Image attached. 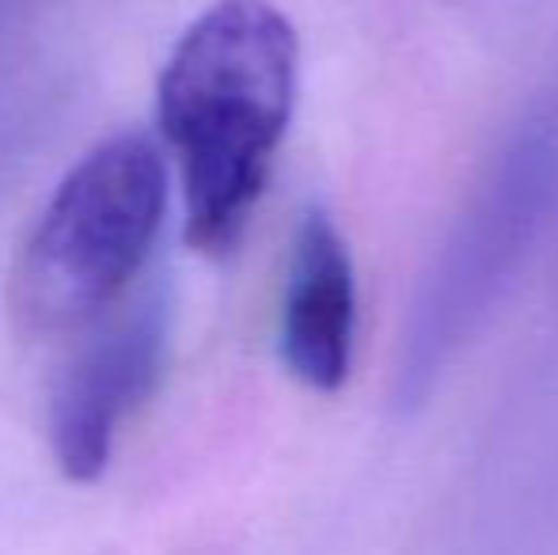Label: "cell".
I'll use <instances>...</instances> for the list:
<instances>
[{
  "instance_id": "obj_3",
  "label": "cell",
  "mask_w": 558,
  "mask_h": 555,
  "mask_svg": "<svg viewBox=\"0 0 558 555\" xmlns=\"http://www.w3.org/2000/svg\"><path fill=\"white\" fill-rule=\"evenodd\" d=\"M168 209V168L145 134L99 141L50 194L12 270L23 331L58 335L96 319L141 270Z\"/></svg>"
},
{
  "instance_id": "obj_4",
  "label": "cell",
  "mask_w": 558,
  "mask_h": 555,
  "mask_svg": "<svg viewBox=\"0 0 558 555\" xmlns=\"http://www.w3.org/2000/svg\"><path fill=\"white\" fill-rule=\"evenodd\" d=\"M163 354V301L122 312L76 350L50 400V449L73 483H92L107 472L118 430L156 388Z\"/></svg>"
},
{
  "instance_id": "obj_1",
  "label": "cell",
  "mask_w": 558,
  "mask_h": 555,
  "mask_svg": "<svg viewBox=\"0 0 558 555\" xmlns=\"http://www.w3.org/2000/svg\"><path fill=\"white\" fill-rule=\"evenodd\" d=\"M296 31L270 0H217L160 73V126L183 179L186 240L240 244L296 99Z\"/></svg>"
},
{
  "instance_id": "obj_2",
  "label": "cell",
  "mask_w": 558,
  "mask_h": 555,
  "mask_svg": "<svg viewBox=\"0 0 558 555\" xmlns=\"http://www.w3.org/2000/svg\"><path fill=\"white\" fill-rule=\"evenodd\" d=\"M558 202V76L529 104L463 202L399 342L396 403L414 411L486 324Z\"/></svg>"
},
{
  "instance_id": "obj_5",
  "label": "cell",
  "mask_w": 558,
  "mask_h": 555,
  "mask_svg": "<svg viewBox=\"0 0 558 555\" xmlns=\"http://www.w3.org/2000/svg\"><path fill=\"white\" fill-rule=\"evenodd\" d=\"M357 331V286L345 240L324 209L296 225L281 297V358L301 385L338 393L350 377Z\"/></svg>"
}]
</instances>
